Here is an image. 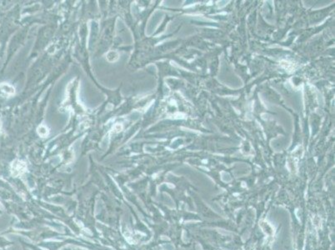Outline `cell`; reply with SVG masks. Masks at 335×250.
Instances as JSON below:
<instances>
[{
    "label": "cell",
    "mask_w": 335,
    "mask_h": 250,
    "mask_svg": "<svg viewBox=\"0 0 335 250\" xmlns=\"http://www.w3.org/2000/svg\"><path fill=\"white\" fill-rule=\"evenodd\" d=\"M38 134L42 137H45L48 134V129L44 126H41V127L38 128Z\"/></svg>",
    "instance_id": "cell-4"
},
{
    "label": "cell",
    "mask_w": 335,
    "mask_h": 250,
    "mask_svg": "<svg viewBox=\"0 0 335 250\" xmlns=\"http://www.w3.org/2000/svg\"><path fill=\"white\" fill-rule=\"evenodd\" d=\"M15 93L14 88L11 85L8 84L6 83H3L0 84V95L4 98L11 97Z\"/></svg>",
    "instance_id": "cell-1"
},
{
    "label": "cell",
    "mask_w": 335,
    "mask_h": 250,
    "mask_svg": "<svg viewBox=\"0 0 335 250\" xmlns=\"http://www.w3.org/2000/svg\"><path fill=\"white\" fill-rule=\"evenodd\" d=\"M0 128H1V122H0Z\"/></svg>",
    "instance_id": "cell-5"
},
{
    "label": "cell",
    "mask_w": 335,
    "mask_h": 250,
    "mask_svg": "<svg viewBox=\"0 0 335 250\" xmlns=\"http://www.w3.org/2000/svg\"><path fill=\"white\" fill-rule=\"evenodd\" d=\"M26 169V165L20 161H16L13 163L12 164V172L14 175H18L21 174L23 172H24Z\"/></svg>",
    "instance_id": "cell-2"
},
{
    "label": "cell",
    "mask_w": 335,
    "mask_h": 250,
    "mask_svg": "<svg viewBox=\"0 0 335 250\" xmlns=\"http://www.w3.org/2000/svg\"><path fill=\"white\" fill-rule=\"evenodd\" d=\"M119 54L116 51H110L107 54V60L108 62H115L119 59Z\"/></svg>",
    "instance_id": "cell-3"
}]
</instances>
